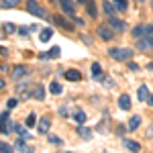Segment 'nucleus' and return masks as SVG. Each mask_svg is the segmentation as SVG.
<instances>
[{
  "instance_id": "1",
  "label": "nucleus",
  "mask_w": 153,
  "mask_h": 153,
  "mask_svg": "<svg viewBox=\"0 0 153 153\" xmlns=\"http://www.w3.org/2000/svg\"><path fill=\"white\" fill-rule=\"evenodd\" d=\"M108 55L112 59H117V61H129L133 57V51L131 49H123V47H114L108 51Z\"/></svg>"
},
{
  "instance_id": "2",
  "label": "nucleus",
  "mask_w": 153,
  "mask_h": 153,
  "mask_svg": "<svg viewBox=\"0 0 153 153\" xmlns=\"http://www.w3.org/2000/svg\"><path fill=\"white\" fill-rule=\"evenodd\" d=\"M96 33H98V37H100L102 41H110V39H114V31H112L110 25H100Z\"/></svg>"
},
{
  "instance_id": "3",
  "label": "nucleus",
  "mask_w": 153,
  "mask_h": 153,
  "mask_svg": "<svg viewBox=\"0 0 153 153\" xmlns=\"http://www.w3.org/2000/svg\"><path fill=\"white\" fill-rule=\"evenodd\" d=\"M27 10L31 12V14H35V16H45V14H47V12L39 6L37 0H29V2H27Z\"/></svg>"
},
{
  "instance_id": "4",
  "label": "nucleus",
  "mask_w": 153,
  "mask_h": 153,
  "mask_svg": "<svg viewBox=\"0 0 153 153\" xmlns=\"http://www.w3.org/2000/svg\"><path fill=\"white\" fill-rule=\"evenodd\" d=\"M59 6H61V10L65 12V14H70V16L76 14V6H74L71 0H59Z\"/></svg>"
},
{
  "instance_id": "5",
  "label": "nucleus",
  "mask_w": 153,
  "mask_h": 153,
  "mask_svg": "<svg viewBox=\"0 0 153 153\" xmlns=\"http://www.w3.org/2000/svg\"><path fill=\"white\" fill-rule=\"evenodd\" d=\"M108 25H110L114 31H125V23H123L120 19H114V16H110V19H108Z\"/></svg>"
},
{
  "instance_id": "6",
  "label": "nucleus",
  "mask_w": 153,
  "mask_h": 153,
  "mask_svg": "<svg viewBox=\"0 0 153 153\" xmlns=\"http://www.w3.org/2000/svg\"><path fill=\"white\" fill-rule=\"evenodd\" d=\"M65 80H70V82H78V80H82V74L78 70H68L65 71Z\"/></svg>"
},
{
  "instance_id": "7",
  "label": "nucleus",
  "mask_w": 153,
  "mask_h": 153,
  "mask_svg": "<svg viewBox=\"0 0 153 153\" xmlns=\"http://www.w3.org/2000/svg\"><path fill=\"white\" fill-rule=\"evenodd\" d=\"M118 108H123V110H129L131 108V98L127 94H123L118 98Z\"/></svg>"
},
{
  "instance_id": "8",
  "label": "nucleus",
  "mask_w": 153,
  "mask_h": 153,
  "mask_svg": "<svg viewBox=\"0 0 153 153\" xmlns=\"http://www.w3.org/2000/svg\"><path fill=\"white\" fill-rule=\"evenodd\" d=\"M27 74H29V70H27L25 65H19V68H14V71H12V78L19 80V78H23V76H27Z\"/></svg>"
},
{
  "instance_id": "9",
  "label": "nucleus",
  "mask_w": 153,
  "mask_h": 153,
  "mask_svg": "<svg viewBox=\"0 0 153 153\" xmlns=\"http://www.w3.org/2000/svg\"><path fill=\"white\" fill-rule=\"evenodd\" d=\"M123 145L127 147V149H131V151H139L141 149V145L137 141H131V139H123Z\"/></svg>"
},
{
  "instance_id": "10",
  "label": "nucleus",
  "mask_w": 153,
  "mask_h": 153,
  "mask_svg": "<svg viewBox=\"0 0 153 153\" xmlns=\"http://www.w3.org/2000/svg\"><path fill=\"white\" fill-rule=\"evenodd\" d=\"M41 57H43V59H53V57H59V47H51V49L47 51V53H43Z\"/></svg>"
},
{
  "instance_id": "11",
  "label": "nucleus",
  "mask_w": 153,
  "mask_h": 153,
  "mask_svg": "<svg viewBox=\"0 0 153 153\" xmlns=\"http://www.w3.org/2000/svg\"><path fill=\"white\" fill-rule=\"evenodd\" d=\"M53 21L59 25V27H63V29H68V31H71L74 29V25H70V23H65V19L63 16H53Z\"/></svg>"
},
{
  "instance_id": "12",
  "label": "nucleus",
  "mask_w": 153,
  "mask_h": 153,
  "mask_svg": "<svg viewBox=\"0 0 153 153\" xmlns=\"http://www.w3.org/2000/svg\"><path fill=\"white\" fill-rule=\"evenodd\" d=\"M137 96H139V100H141V102L149 100V90H147V86H141V88H139V92H137Z\"/></svg>"
},
{
  "instance_id": "13",
  "label": "nucleus",
  "mask_w": 153,
  "mask_h": 153,
  "mask_svg": "<svg viewBox=\"0 0 153 153\" xmlns=\"http://www.w3.org/2000/svg\"><path fill=\"white\" fill-rule=\"evenodd\" d=\"M33 98H37V100H43V98H45V90H43V86H35Z\"/></svg>"
},
{
  "instance_id": "14",
  "label": "nucleus",
  "mask_w": 153,
  "mask_h": 153,
  "mask_svg": "<svg viewBox=\"0 0 153 153\" xmlns=\"http://www.w3.org/2000/svg\"><path fill=\"white\" fill-rule=\"evenodd\" d=\"M139 125H141V117H133V118L129 120V129H131V131H135Z\"/></svg>"
},
{
  "instance_id": "15",
  "label": "nucleus",
  "mask_w": 153,
  "mask_h": 153,
  "mask_svg": "<svg viewBox=\"0 0 153 153\" xmlns=\"http://www.w3.org/2000/svg\"><path fill=\"white\" fill-rule=\"evenodd\" d=\"M51 35H53V31H51V29H43V31H41V37H39V39H41V41L45 43V41H49V39H51Z\"/></svg>"
},
{
  "instance_id": "16",
  "label": "nucleus",
  "mask_w": 153,
  "mask_h": 153,
  "mask_svg": "<svg viewBox=\"0 0 153 153\" xmlns=\"http://www.w3.org/2000/svg\"><path fill=\"white\" fill-rule=\"evenodd\" d=\"M74 120L82 125V123H86V114H84L82 110H76V112H74Z\"/></svg>"
},
{
  "instance_id": "17",
  "label": "nucleus",
  "mask_w": 153,
  "mask_h": 153,
  "mask_svg": "<svg viewBox=\"0 0 153 153\" xmlns=\"http://www.w3.org/2000/svg\"><path fill=\"white\" fill-rule=\"evenodd\" d=\"M49 123L47 118H41V123H39V133H45V131H49Z\"/></svg>"
},
{
  "instance_id": "18",
  "label": "nucleus",
  "mask_w": 153,
  "mask_h": 153,
  "mask_svg": "<svg viewBox=\"0 0 153 153\" xmlns=\"http://www.w3.org/2000/svg\"><path fill=\"white\" fill-rule=\"evenodd\" d=\"M16 4H19V0H2V2H0L2 8H12V6H16Z\"/></svg>"
},
{
  "instance_id": "19",
  "label": "nucleus",
  "mask_w": 153,
  "mask_h": 153,
  "mask_svg": "<svg viewBox=\"0 0 153 153\" xmlns=\"http://www.w3.org/2000/svg\"><path fill=\"white\" fill-rule=\"evenodd\" d=\"M35 123H37V117L33 114V112H31V114L27 117V120H25V125H27V127L31 129V127H35Z\"/></svg>"
},
{
  "instance_id": "20",
  "label": "nucleus",
  "mask_w": 153,
  "mask_h": 153,
  "mask_svg": "<svg viewBox=\"0 0 153 153\" xmlns=\"http://www.w3.org/2000/svg\"><path fill=\"white\" fill-rule=\"evenodd\" d=\"M49 92H51V94H61V86H59L57 82H53L49 86Z\"/></svg>"
},
{
  "instance_id": "21",
  "label": "nucleus",
  "mask_w": 153,
  "mask_h": 153,
  "mask_svg": "<svg viewBox=\"0 0 153 153\" xmlns=\"http://www.w3.org/2000/svg\"><path fill=\"white\" fill-rule=\"evenodd\" d=\"M114 4H117L118 10H127V0H112Z\"/></svg>"
},
{
  "instance_id": "22",
  "label": "nucleus",
  "mask_w": 153,
  "mask_h": 153,
  "mask_svg": "<svg viewBox=\"0 0 153 153\" xmlns=\"http://www.w3.org/2000/svg\"><path fill=\"white\" fill-rule=\"evenodd\" d=\"M100 74H102V70H100V63H92V76H94V78H98Z\"/></svg>"
},
{
  "instance_id": "23",
  "label": "nucleus",
  "mask_w": 153,
  "mask_h": 153,
  "mask_svg": "<svg viewBox=\"0 0 153 153\" xmlns=\"http://www.w3.org/2000/svg\"><path fill=\"white\" fill-rule=\"evenodd\" d=\"M133 35H135V37L145 35V29H143V25H139V27H135V29H133Z\"/></svg>"
},
{
  "instance_id": "24",
  "label": "nucleus",
  "mask_w": 153,
  "mask_h": 153,
  "mask_svg": "<svg viewBox=\"0 0 153 153\" xmlns=\"http://www.w3.org/2000/svg\"><path fill=\"white\" fill-rule=\"evenodd\" d=\"M114 8H117V6H112L110 2H104V10H106V14H108V16H110V14L114 12Z\"/></svg>"
},
{
  "instance_id": "25",
  "label": "nucleus",
  "mask_w": 153,
  "mask_h": 153,
  "mask_svg": "<svg viewBox=\"0 0 153 153\" xmlns=\"http://www.w3.org/2000/svg\"><path fill=\"white\" fill-rule=\"evenodd\" d=\"M88 12H90V16H96V6H94V2H92V0L88 2Z\"/></svg>"
},
{
  "instance_id": "26",
  "label": "nucleus",
  "mask_w": 153,
  "mask_h": 153,
  "mask_svg": "<svg viewBox=\"0 0 153 153\" xmlns=\"http://www.w3.org/2000/svg\"><path fill=\"white\" fill-rule=\"evenodd\" d=\"M0 151H2V153H8V151H12V147H10V145H6V143H2V141H0Z\"/></svg>"
},
{
  "instance_id": "27",
  "label": "nucleus",
  "mask_w": 153,
  "mask_h": 153,
  "mask_svg": "<svg viewBox=\"0 0 153 153\" xmlns=\"http://www.w3.org/2000/svg\"><path fill=\"white\" fill-rule=\"evenodd\" d=\"M4 31L10 35V33H14V31H16V29H14V25H4Z\"/></svg>"
},
{
  "instance_id": "28",
  "label": "nucleus",
  "mask_w": 153,
  "mask_h": 153,
  "mask_svg": "<svg viewBox=\"0 0 153 153\" xmlns=\"http://www.w3.org/2000/svg\"><path fill=\"white\" fill-rule=\"evenodd\" d=\"M14 147H16V149H23V151H27V145H25L23 141H16V143H14Z\"/></svg>"
},
{
  "instance_id": "29",
  "label": "nucleus",
  "mask_w": 153,
  "mask_h": 153,
  "mask_svg": "<svg viewBox=\"0 0 153 153\" xmlns=\"http://www.w3.org/2000/svg\"><path fill=\"white\" fill-rule=\"evenodd\" d=\"M16 104H19V100H16V98H10V100H8V108H14Z\"/></svg>"
},
{
  "instance_id": "30",
  "label": "nucleus",
  "mask_w": 153,
  "mask_h": 153,
  "mask_svg": "<svg viewBox=\"0 0 153 153\" xmlns=\"http://www.w3.org/2000/svg\"><path fill=\"white\" fill-rule=\"evenodd\" d=\"M6 120H8V114H6V112H2V114H0V123H4V125H6Z\"/></svg>"
},
{
  "instance_id": "31",
  "label": "nucleus",
  "mask_w": 153,
  "mask_h": 153,
  "mask_svg": "<svg viewBox=\"0 0 153 153\" xmlns=\"http://www.w3.org/2000/svg\"><path fill=\"white\" fill-rule=\"evenodd\" d=\"M29 31H31V29H27V27H21V29H19V33H21V35H27Z\"/></svg>"
},
{
  "instance_id": "32",
  "label": "nucleus",
  "mask_w": 153,
  "mask_h": 153,
  "mask_svg": "<svg viewBox=\"0 0 153 153\" xmlns=\"http://www.w3.org/2000/svg\"><path fill=\"white\" fill-rule=\"evenodd\" d=\"M129 70H133V71H137V70H139V65H137V63H129Z\"/></svg>"
},
{
  "instance_id": "33",
  "label": "nucleus",
  "mask_w": 153,
  "mask_h": 153,
  "mask_svg": "<svg viewBox=\"0 0 153 153\" xmlns=\"http://www.w3.org/2000/svg\"><path fill=\"white\" fill-rule=\"evenodd\" d=\"M149 104L153 106V94H149Z\"/></svg>"
},
{
  "instance_id": "34",
  "label": "nucleus",
  "mask_w": 153,
  "mask_h": 153,
  "mask_svg": "<svg viewBox=\"0 0 153 153\" xmlns=\"http://www.w3.org/2000/svg\"><path fill=\"white\" fill-rule=\"evenodd\" d=\"M2 88H4V80L0 78V90H2Z\"/></svg>"
},
{
  "instance_id": "35",
  "label": "nucleus",
  "mask_w": 153,
  "mask_h": 153,
  "mask_svg": "<svg viewBox=\"0 0 153 153\" xmlns=\"http://www.w3.org/2000/svg\"><path fill=\"white\" fill-rule=\"evenodd\" d=\"M149 135H153V127H151V129H149Z\"/></svg>"
},
{
  "instance_id": "36",
  "label": "nucleus",
  "mask_w": 153,
  "mask_h": 153,
  "mask_svg": "<svg viewBox=\"0 0 153 153\" xmlns=\"http://www.w3.org/2000/svg\"><path fill=\"white\" fill-rule=\"evenodd\" d=\"M78 2H80V4H82V2H88V0H78Z\"/></svg>"
}]
</instances>
